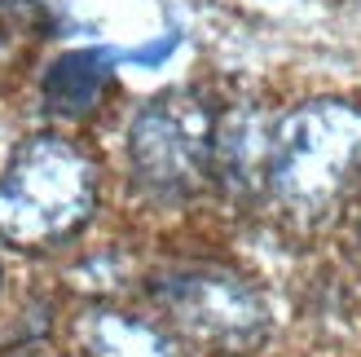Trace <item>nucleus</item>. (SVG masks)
Here are the masks:
<instances>
[{
  "mask_svg": "<svg viewBox=\"0 0 361 357\" xmlns=\"http://www.w3.org/2000/svg\"><path fill=\"white\" fill-rule=\"evenodd\" d=\"M150 291L176 331L216 353H251L269 335L264 296L229 270L190 265V270L164 274Z\"/></svg>",
  "mask_w": 361,
  "mask_h": 357,
  "instance_id": "nucleus-3",
  "label": "nucleus"
},
{
  "mask_svg": "<svg viewBox=\"0 0 361 357\" xmlns=\"http://www.w3.org/2000/svg\"><path fill=\"white\" fill-rule=\"evenodd\" d=\"M97 172L66 137H31L0 176V234L18 247L71 238L93 217Z\"/></svg>",
  "mask_w": 361,
  "mask_h": 357,
  "instance_id": "nucleus-2",
  "label": "nucleus"
},
{
  "mask_svg": "<svg viewBox=\"0 0 361 357\" xmlns=\"http://www.w3.org/2000/svg\"><path fill=\"white\" fill-rule=\"evenodd\" d=\"M106 80H111L106 53L75 49V53H62V58L49 66L44 97H49L53 111H62V115H84V111H93V106H97Z\"/></svg>",
  "mask_w": 361,
  "mask_h": 357,
  "instance_id": "nucleus-7",
  "label": "nucleus"
},
{
  "mask_svg": "<svg viewBox=\"0 0 361 357\" xmlns=\"http://www.w3.org/2000/svg\"><path fill=\"white\" fill-rule=\"evenodd\" d=\"M212 146H216V119L203 102L190 93L154 97L133 119L128 159L137 181L159 199L194 194L212 176Z\"/></svg>",
  "mask_w": 361,
  "mask_h": 357,
  "instance_id": "nucleus-4",
  "label": "nucleus"
},
{
  "mask_svg": "<svg viewBox=\"0 0 361 357\" xmlns=\"http://www.w3.org/2000/svg\"><path fill=\"white\" fill-rule=\"evenodd\" d=\"M269 155H274V119H264L251 106L216 119L212 176H221L229 194L269 190Z\"/></svg>",
  "mask_w": 361,
  "mask_h": 357,
  "instance_id": "nucleus-5",
  "label": "nucleus"
},
{
  "mask_svg": "<svg viewBox=\"0 0 361 357\" xmlns=\"http://www.w3.org/2000/svg\"><path fill=\"white\" fill-rule=\"evenodd\" d=\"M80 335L93 357H176V344L164 335V327L133 313H88L80 322Z\"/></svg>",
  "mask_w": 361,
  "mask_h": 357,
  "instance_id": "nucleus-6",
  "label": "nucleus"
},
{
  "mask_svg": "<svg viewBox=\"0 0 361 357\" xmlns=\"http://www.w3.org/2000/svg\"><path fill=\"white\" fill-rule=\"evenodd\" d=\"M361 172V106L309 102L274 119L269 194L295 217H322Z\"/></svg>",
  "mask_w": 361,
  "mask_h": 357,
  "instance_id": "nucleus-1",
  "label": "nucleus"
}]
</instances>
